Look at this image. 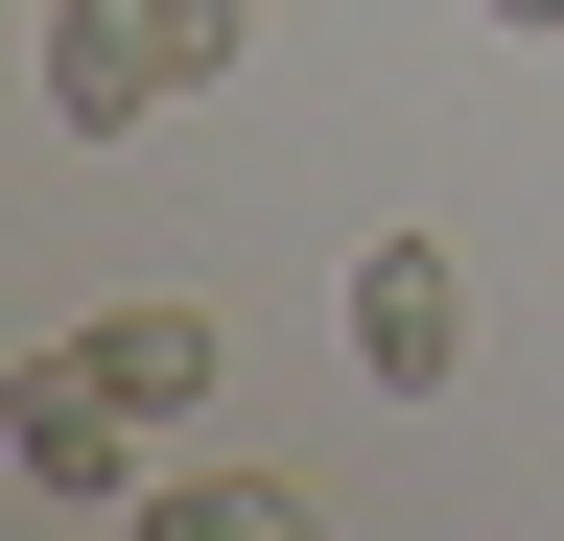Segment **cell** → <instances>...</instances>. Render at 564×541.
<instances>
[{"mask_svg": "<svg viewBox=\"0 0 564 541\" xmlns=\"http://www.w3.org/2000/svg\"><path fill=\"white\" fill-rule=\"evenodd\" d=\"M188 72H165V0H47V118L70 142H141Z\"/></svg>", "mask_w": 564, "mask_h": 541, "instance_id": "2", "label": "cell"}, {"mask_svg": "<svg viewBox=\"0 0 564 541\" xmlns=\"http://www.w3.org/2000/svg\"><path fill=\"white\" fill-rule=\"evenodd\" d=\"M141 541H306V470H188V447H165Z\"/></svg>", "mask_w": 564, "mask_h": 541, "instance_id": "4", "label": "cell"}, {"mask_svg": "<svg viewBox=\"0 0 564 541\" xmlns=\"http://www.w3.org/2000/svg\"><path fill=\"white\" fill-rule=\"evenodd\" d=\"M352 377H377V400H447V377H470V259L423 236V213L352 236Z\"/></svg>", "mask_w": 564, "mask_h": 541, "instance_id": "1", "label": "cell"}, {"mask_svg": "<svg viewBox=\"0 0 564 541\" xmlns=\"http://www.w3.org/2000/svg\"><path fill=\"white\" fill-rule=\"evenodd\" d=\"M236 47H259V0H165V72H188V95L236 72Z\"/></svg>", "mask_w": 564, "mask_h": 541, "instance_id": "5", "label": "cell"}, {"mask_svg": "<svg viewBox=\"0 0 564 541\" xmlns=\"http://www.w3.org/2000/svg\"><path fill=\"white\" fill-rule=\"evenodd\" d=\"M470 24H518V47H564V0H470Z\"/></svg>", "mask_w": 564, "mask_h": 541, "instance_id": "6", "label": "cell"}, {"mask_svg": "<svg viewBox=\"0 0 564 541\" xmlns=\"http://www.w3.org/2000/svg\"><path fill=\"white\" fill-rule=\"evenodd\" d=\"M70 354H95V377L141 400V424H165V447H188V400H212V377H236V329H212V283H141V306H95V329H70Z\"/></svg>", "mask_w": 564, "mask_h": 541, "instance_id": "3", "label": "cell"}]
</instances>
